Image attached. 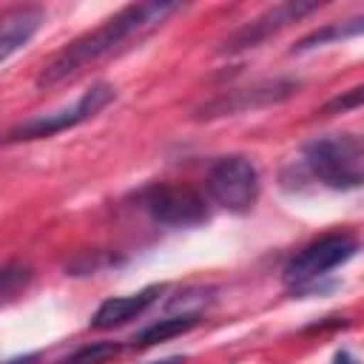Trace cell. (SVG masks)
<instances>
[{
	"mask_svg": "<svg viewBox=\"0 0 364 364\" xmlns=\"http://www.w3.org/2000/svg\"><path fill=\"white\" fill-rule=\"evenodd\" d=\"M182 6L179 3H165V0H148V3H131L119 9L114 17L100 23L97 28L85 31L82 37L71 40L60 54H54L43 71L37 74L40 88H57L63 82L77 80L97 63L114 57L117 51L128 48L131 43H139L151 31H156L171 14H176Z\"/></svg>",
	"mask_w": 364,
	"mask_h": 364,
	"instance_id": "cell-1",
	"label": "cell"
},
{
	"mask_svg": "<svg viewBox=\"0 0 364 364\" xmlns=\"http://www.w3.org/2000/svg\"><path fill=\"white\" fill-rule=\"evenodd\" d=\"M304 173L324 188L353 191L364 185V134L338 131L310 139L299 156Z\"/></svg>",
	"mask_w": 364,
	"mask_h": 364,
	"instance_id": "cell-2",
	"label": "cell"
},
{
	"mask_svg": "<svg viewBox=\"0 0 364 364\" xmlns=\"http://www.w3.org/2000/svg\"><path fill=\"white\" fill-rule=\"evenodd\" d=\"M205 185L210 199L233 213H247L259 199V173L253 162L239 154L216 159L208 171Z\"/></svg>",
	"mask_w": 364,
	"mask_h": 364,
	"instance_id": "cell-3",
	"label": "cell"
},
{
	"mask_svg": "<svg viewBox=\"0 0 364 364\" xmlns=\"http://www.w3.org/2000/svg\"><path fill=\"white\" fill-rule=\"evenodd\" d=\"M114 100V85L108 82H97L91 85L71 108H63V111H54V114H46V117H34V119H26L20 125H14L9 134H6V142H20V139H43V136H54L60 131H68L91 117H97L108 102Z\"/></svg>",
	"mask_w": 364,
	"mask_h": 364,
	"instance_id": "cell-4",
	"label": "cell"
},
{
	"mask_svg": "<svg viewBox=\"0 0 364 364\" xmlns=\"http://www.w3.org/2000/svg\"><path fill=\"white\" fill-rule=\"evenodd\" d=\"M142 208L151 213L154 222L171 225V228H196L208 219V205L199 191L191 185H171L156 182L139 193Z\"/></svg>",
	"mask_w": 364,
	"mask_h": 364,
	"instance_id": "cell-5",
	"label": "cell"
},
{
	"mask_svg": "<svg viewBox=\"0 0 364 364\" xmlns=\"http://www.w3.org/2000/svg\"><path fill=\"white\" fill-rule=\"evenodd\" d=\"M355 239L347 233H327L313 239L310 245H304L296 256H290V262L284 264V282L293 287L310 284L321 276H327L333 267L344 264L353 253H355Z\"/></svg>",
	"mask_w": 364,
	"mask_h": 364,
	"instance_id": "cell-6",
	"label": "cell"
},
{
	"mask_svg": "<svg viewBox=\"0 0 364 364\" xmlns=\"http://www.w3.org/2000/svg\"><path fill=\"white\" fill-rule=\"evenodd\" d=\"M318 3H304V0H284V3H276L270 9H264L259 17L242 23L233 34H228L219 46L222 54H236V51H245V48H256L259 43H264L267 37H273L276 31L287 28L290 23L307 17L310 11H316Z\"/></svg>",
	"mask_w": 364,
	"mask_h": 364,
	"instance_id": "cell-7",
	"label": "cell"
},
{
	"mask_svg": "<svg viewBox=\"0 0 364 364\" xmlns=\"http://www.w3.org/2000/svg\"><path fill=\"white\" fill-rule=\"evenodd\" d=\"M296 88H299L296 80L276 77V80H264V82H256V85H247V88L225 91V94L213 97L210 102H205V105L196 111V119L233 117V114H242V111H253V108L276 105V102H284L287 97H293Z\"/></svg>",
	"mask_w": 364,
	"mask_h": 364,
	"instance_id": "cell-8",
	"label": "cell"
},
{
	"mask_svg": "<svg viewBox=\"0 0 364 364\" xmlns=\"http://www.w3.org/2000/svg\"><path fill=\"white\" fill-rule=\"evenodd\" d=\"M159 293H162V287H159V284H151V287H145V290H139V293H131V296L105 299V301L97 307V313H94V318H91V327H97V330L119 327V324L136 318L139 313H145V310L156 301Z\"/></svg>",
	"mask_w": 364,
	"mask_h": 364,
	"instance_id": "cell-9",
	"label": "cell"
},
{
	"mask_svg": "<svg viewBox=\"0 0 364 364\" xmlns=\"http://www.w3.org/2000/svg\"><path fill=\"white\" fill-rule=\"evenodd\" d=\"M43 9L40 6H14L3 11V26H0V60H9L17 48H23L40 28L43 23Z\"/></svg>",
	"mask_w": 364,
	"mask_h": 364,
	"instance_id": "cell-10",
	"label": "cell"
},
{
	"mask_svg": "<svg viewBox=\"0 0 364 364\" xmlns=\"http://www.w3.org/2000/svg\"><path fill=\"white\" fill-rule=\"evenodd\" d=\"M199 324V313H182V316H168V318H159L154 324H148L145 330H139L134 336V347H151V344H159V341H168L173 336H182L188 330H193Z\"/></svg>",
	"mask_w": 364,
	"mask_h": 364,
	"instance_id": "cell-11",
	"label": "cell"
},
{
	"mask_svg": "<svg viewBox=\"0 0 364 364\" xmlns=\"http://www.w3.org/2000/svg\"><path fill=\"white\" fill-rule=\"evenodd\" d=\"M364 34V14H355V17H347V20H338V23H330L324 28H316L313 34L301 37L296 51H304V48H313V46H324L330 40H344V37H358Z\"/></svg>",
	"mask_w": 364,
	"mask_h": 364,
	"instance_id": "cell-12",
	"label": "cell"
},
{
	"mask_svg": "<svg viewBox=\"0 0 364 364\" xmlns=\"http://www.w3.org/2000/svg\"><path fill=\"white\" fill-rule=\"evenodd\" d=\"M119 353V344L114 341H91L80 350H74L71 355H65L60 364H102L108 358H114Z\"/></svg>",
	"mask_w": 364,
	"mask_h": 364,
	"instance_id": "cell-13",
	"label": "cell"
},
{
	"mask_svg": "<svg viewBox=\"0 0 364 364\" xmlns=\"http://www.w3.org/2000/svg\"><path fill=\"white\" fill-rule=\"evenodd\" d=\"M361 105H364V82L361 85H353V88H347V91H341L336 97H330L321 105L318 114L333 117V114H344V111H353V108H361Z\"/></svg>",
	"mask_w": 364,
	"mask_h": 364,
	"instance_id": "cell-14",
	"label": "cell"
},
{
	"mask_svg": "<svg viewBox=\"0 0 364 364\" xmlns=\"http://www.w3.org/2000/svg\"><path fill=\"white\" fill-rule=\"evenodd\" d=\"M0 282H3V296L11 299L17 293V287H23L28 282V267L23 262H9L0 273Z\"/></svg>",
	"mask_w": 364,
	"mask_h": 364,
	"instance_id": "cell-15",
	"label": "cell"
},
{
	"mask_svg": "<svg viewBox=\"0 0 364 364\" xmlns=\"http://www.w3.org/2000/svg\"><path fill=\"white\" fill-rule=\"evenodd\" d=\"M336 364H358V361H355L350 353H344V350H341V353H336Z\"/></svg>",
	"mask_w": 364,
	"mask_h": 364,
	"instance_id": "cell-16",
	"label": "cell"
},
{
	"mask_svg": "<svg viewBox=\"0 0 364 364\" xmlns=\"http://www.w3.org/2000/svg\"><path fill=\"white\" fill-rule=\"evenodd\" d=\"M37 361V355L31 353V355H20V358H9L6 364H34Z\"/></svg>",
	"mask_w": 364,
	"mask_h": 364,
	"instance_id": "cell-17",
	"label": "cell"
},
{
	"mask_svg": "<svg viewBox=\"0 0 364 364\" xmlns=\"http://www.w3.org/2000/svg\"><path fill=\"white\" fill-rule=\"evenodd\" d=\"M185 358L182 355H168V358H159V361H148V364H182Z\"/></svg>",
	"mask_w": 364,
	"mask_h": 364,
	"instance_id": "cell-18",
	"label": "cell"
}]
</instances>
